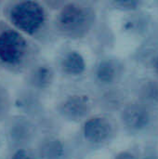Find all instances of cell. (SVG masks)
<instances>
[{
  "label": "cell",
  "mask_w": 158,
  "mask_h": 159,
  "mask_svg": "<svg viewBox=\"0 0 158 159\" xmlns=\"http://www.w3.org/2000/svg\"><path fill=\"white\" fill-rule=\"evenodd\" d=\"M9 20L20 33L34 34L46 22V11L38 2L20 1L13 5L9 10Z\"/></svg>",
  "instance_id": "cell-1"
},
{
  "label": "cell",
  "mask_w": 158,
  "mask_h": 159,
  "mask_svg": "<svg viewBox=\"0 0 158 159\" xmlns=\"http://www.w3.org/2000/svg\"><path fill=\"white\" fill-rule=\"evenodd\" d=\"M93 14L86 7L77 3L65 5L58 15L60 29L70 36H81L92 24Z\"/></svg>",
  "instance_id": "cell-2"
},
{
  "label": "cell",
  "mask_w": 158,
  "mask_h": 159,
  "mask_svg": "<svg viewBox=\"0 0 158 159\" xmlns=\"http://www.w3.org/2000/svg\"><path fill=\"white\" fill-rule=\"evenodd\" d=\"M27 52V41L17 30L7 29L0 34V61L7 66L20 64Z\"/></svg>",
  "instance_id": "cell-3"
},
{
  "label": "cell",
  "mask_w": 158,
  "mask_h": 159,
  "mask_svg": "<svg viewBox=\"0 0 158 159\" xmlns=\"http://www.w3.org/2000/svg\"><path fill=\"white\" fill-rule=\"evenodd\" d=\"M91 108V101L87 94L74 93L67 96L61 102L59 110L64 118L77 121L86 118Z\"/></svg>",
  "instance_id": "cell-4"
},
{
  "label": "cell",
  "mask_w": 158,
  "mask_h": 159,
  "mask_svg": "<svg viewBox=\"0 0 158 159\" xmlns=\"http://www.w3.org/2000/svg\"><path fill=\"white\" fill-rule=\"evenodd\" d=\"M123 124L131 130H142L151 122V114L144 104H129L122 112Z\"/></svg>",
  "instance_id": "cell-5"
},
{
  "label": "cell",
  "mask_w": 158,
  "mask_h": 159,
  "mask_svg": "<svg viewBox=\"0 0 158 159\" xmlns=\"http://www.w3.org/2000/svg\"><path fill=\"white\" fill-rule=\"evenodd\" d=\"M112 132L110 122L102 116H94L88 119L83 128L85 139L91 143H102L105 142Z\"/></svg>",
  "instance_id": "cell-6"
},
{
  "label": "cell",
  "mask_w": 158,
  "mask_h": 159,
  "mask_svg": "<svg viewBox=\"0 0 158 159\" xmlns=\"http://www.w3.org/2000/svg\"><path fill=\"white\" fill-rule=\"evenodd\" d=\"M62 71L69 75L78 76L86 71V61L83 55L76 50L66 52L61 60Z\"/></svg>",
  "instance_id": "cell-7"
},
{
  "label": "cell",
  "mask_w": 158,
  "mask_h": 159,
  "mask_svg": "<svg viewBox=\"0 0 158 159\" xmlns=\"http://www.w3.org/2000/svg\"><path fill=\"white\" fill-rule=\"evenodd\" d=\"M54 78L51 67L47 64H39L33 69L30 74V83L36 89L48 88Z\"/></svg>",
  "instance_id": "cell-8"
},
{
  "label": "cell",
  "mask_w": 158,
  "mask_h": 159,
  "mask_svg": "<svg viewBox=\"0 0 158 159\" xmlns=\"http://www.w3.org/2000/svg\"><path fill=\"white\" fill-rule=\"evenodd\" d=\"M64 154V145L57 138H47L39 145V156L42 159H61Z\"/></svg>",
  "instance_id": "cell-9"
},
{
  "label": "cell",
  "mask_w": 158,
  "mask_h": 159,
  "mask_svg": "<svg viewBox=\"0 0 158 159\" xmlns=\"http://www.w3.org/2000/svg\"><path fill=\"white\" fill-rule=\"evenodd\" d=\"M117 67L115 63L109 60L101 61L95 70V75L97 80L102 84H111L117 77Z\"/></svg>",
  "instance_id": "cell-10"
},
{
  "label": "cell",
  "mask_w": 158,
  "mask_h": 159,
  "mask_svg": "<svg viewBox=\"0 0 158 159\" xmlns=\"http://www.w3.org/2000/svg\"><path fill=\"white\" fill-rule=\"evenodd\" d=\"M33 135L32 126L28 121L20 119L16 121L10 128L9 136L12 143L20 144L28 142Z\"/></svg>",
  "instance_id": "cell-11"
},
{
  "label": "cell",
  "mask_w": 158,
  "mask_h": 159,
  "mask_svg": "<svg viewBox=\"0 0 158 159\" xmlns=\"http://www.w3.org/2000/svg\"><path fill=\"white\" fill-rule=\"evenodd\" d=\"M141 100L146 106V104L158 103V84L155 81L145 82L140 90Z\"/></svg>",
  "instance_id": "cell-12"
},
{
  "label": "cell",
  "mask_w": 158,
  "mask_h": 159,
  "mask_svg": "<svg viewBox=\"0 0 158 159\" xmlns=\"http://www.w3.org/2000/svg\"><path fill=\"white\" fill-rule=\"evenodd\" d=\"M10 159H34V157L30 151L21 148L15 151Z\"/></svg>",
  "instance_id": "cell-13"
},
{
  "label": "cell",
  "mask_w": 158,
  "mask_h": 159,
  "mask_svg": "<svg viewBox=\"0 0 158 159\" xmlns=\"http://www.w3.org/2000/svg\"><path fill=\"white\" fill-rule=\"evenodd\" d=\"M115 159H137L134 155H132L131 153L129 152H122L120 154H118L116 156V157Z\"/></svg>",
  "instance_id": "cell-14"
},
{
  "label": "cell",
  "mask_w": 158,
  "mask_h": 159,
  "mask_svg": "<svg viewBox=\"0 0 158 159\" xmlns=\"http://www.w3.org/2000/svg\"><path fill=\"white\" fill-rule=\"evenodd\" d=\"M154 67H155V71H156V73L157 74V75H158V57H157V58H156V61H155Z\"/></svg>",
  "instance_id": "cell-15"
},
{
  "label": "cell",
  "mask_w": 158,
  "mask_h": 159,
  "mask_svg": "<svg viewBox=\"0 0 158 159\" xmlns=\"http://www.w3.org/2000/svg\"><path fill=\"white\" fill-rule=\"evenodd\" d=\"M1 107H2V99H1V96H0V110H1Z\"/></svg>",
  "instance_id": "cell-16"
}]
</instances>
